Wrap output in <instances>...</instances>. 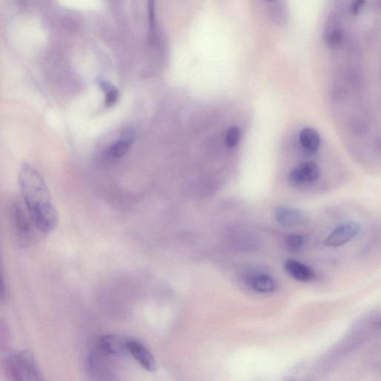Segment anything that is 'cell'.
<instances>
[{
	"mask_svg": "<svg viewBox=\"0 0 381 381\" xmlns=\"http://www.w3.org/2000/svg\"><path fill=\"white\" fill-rule=\"evenodd\" d=\"M18 185L38 232L43 236L52 233L58 224V215L43 175L33 165L24 163L19 170Z\"/></svg>",
	"mask_w": 381,
	"mask_h": 381,
	"instance_id": "cell-1",
	"label": "cell"
},
{
	"mask_svg": "<svg viewBox=\"0 0 381 381\" xmlns=\"http://www.w3.org/2000/svg\"><path fill=\"white\" fill-rule=\"evenodd\" d=\"M3 369L6 377L15 381H41L44 374L37 360L28 350L17 351L3 360Z\"/></svg>",
	"mask_w": 381,
	"mask_h": 381,
	"instance_id": "cell-2",
	"label": "cell"
},
{
	"mask_svg": "<svg viewBox=\"0 0 381 381\" xmlns=\"http://www.w3.org/2000/svg\"><path fill=\"white\" fill-rule=\"evenodd\" d=\"M10 222L19 245L27 247L37 243L39 235L42 234L38 232L24 203L12 204L10 208Z\"/></svg>",
	"mask_w": 381,
	"mask_h": 381,
	"instance_id": "cell-3",
	"label": "cell"
},
{
	"mask_svg": "<svg viewBox=\"0 0 381 381\" xmlns=\"http://www.w3.org/2000/svg\"><path fill=\"white\" fill-rule=\"evenodd\" d=\"M319 176V166L313 162H305L290 170L288 181L290 185L298 187L317 181Z\"/></svg>",
	"mask_w": 381,
	"mask_h": 381,
	"instance_id": "cell-4",
	"label": "cell"
},
{
	"mask_svg": "<svg viewBox=\"0 0 381 381\" xmlns=\"http://www.w3.org/2000/svg\"><path fill=\"white\" fill-rule=\"evenodd\" d=\"M361 230L360 224L349 222L338 226L325 240L328 247H338L343 246L356 238Z\"/></svg>",
	"mask_w": 381,
	"mask_h": 381,
	"instance_id": "cell-5",
	"label": "cell"
},
{
	"mask_svg": "<svg viewBox=\"0 0 381 381\" xmlns=\"http://www.w3.org/2000/svg\"><path fill=\"white\" fill-rule=\"evenodd\" d=\"M98 348L103 354L123 357L130 355L127 339L116 335H107L100 338Z\"/></svg>",
	"mask_w": 381,
	"mask_h": 381,
	"instance_id": "cell-6",
	"label": "cell"
},
{
	"mask_svg": "<svg viewBox=\"0 0 381 381\" xmlns=\"http://www.w3.org/2000/svg\"><path fill=\"white\" fill-rule=\"evenodd\" d=\"M127 348L130 355L145 370L150 373L155 372L157 369V361L144 344L137 339H127Z\"/></svg>",
	"mask_w": 381,
	"mask_h": 381,
	"instance_id": "cell-7",
	"label": "cell"
},
{
	"mask_svg": "<svg viewBox=\"0 0 381 381\" xmlns=\"http://www.w3.org/2000/svg\"><path fill=\"white\" fill-rule=\"evenodd\" d=\"M274 215L278 224L285 227L302 225L308 218L303 210L285 206L276 207Z\"/></svg>",
	"mask_w": 381,
	"mask_h": 381,
	"instance_id": "cell-8",
	"label": "cell"
},
{
	"mask_svg": "<svg viewBox=\"0 0 381 381\" xmlns=\"http://www.w3.org/2000/svg\"><path fill=\"white\" fill-rule=\"evenodd\" d=\"M286 274L300 283H308L314 277L310 267L294 259H287L284 263Z\"/></svg>",
	"mask_w": 381,
	"mask_h": 381,
	"instance_id": "cell-9",
	"label": "cell"
},
{
	"mask_svg": "<svg viewBox=\"0 0 381 381\" xmlns=\"http://www.w3.org/2000/svg\"><path fill=\"white\" fill-rule=\"evenodd\" d=\"M135 139L136 134L133 129L125 130L121 137L110 145L108 150L109 154L116 159L125 157L132 147Z\"/></svg>",
	"mask_w": 381,
	"mask_h": 381,
	"instance_id": "cell-10",
	"label": "cell"
},
{
	"mask_svg": "<svg viewBox=\"0 0 381 381\" xmlns=\"http://www.w3.org/2000/svg\"><path fill=\"white\" fill-rule=\"evenodd\" d=\"M344 34L335 17L329 18L325 30V42L329 48H338L343 42Z\"/></svg>",
	"mask_w": 381,
	"mask_h": 381,
	"instance_id": "cell-11",
	"label": "cell"
},
{
	"mask_svg": "<svg viewBox=\"0 0 381 381\" xmlns=\"http://www.w3.org/2000/svg\"><path fill=\"white\" fill-rule=\"evenodd\" d=\"M299 142L306 152L314 154L319 148V134L313 127H304L299 133Z\"/></svg>",
	"mask_w": 381,
	"mask_h": 381,
	"instance_id": "cell-12",
	"label": "cell"
},
{
	"mask_svg": "<svg viewBox=\"0 0 381 381\" xmlns=\"http://www.w3.org/2000/svg\"><path fill=\"white\" fill-rule=\"evenodd\" d=\"M250 287H251L255 292L270 294L275 292L277 284L272 276L267 274H259L251 278V281H250Z\"/></svg>",
	"mask_w": 381,
	"mask_h": 381,
	"instance_id": "cell-13",
	"label": "cell"
},
{
	"mask_svg": "<svg viewBox=\"0 0 381 381\" xmlns=\"http://www.w3.org/2000/svg\"><path fill=\"white\" fill-rule=\"evenodd\" d=\"M97 85L102 89L105 94V105L107 107L114 106L118 99L119 94L118 89L112 83L106 81L103 78H98Z\"/></svg>",
	"mask_w": 381,
	"mask_h": 381,
	"instance_id": "cell-14",
	"label": "cell"
},
{
	"mask_svg": "<svg viewBox=\"0 0 381 381\" xmlns=\"http://www.w3.org/2000/svg\"><path fill=\"white\" fill-rule=\"evenodd\" d=\"M287 248L292 253H298L305 245V238L303 236L292 234L285 239Z\"/></svg>",
	"mask_w": 381,
	"mask_h": 381,
	"instance_id": "cell-15",
	"label": "cell"
},
{
	"mask_svg": "<svg viewBox=\"0 0 381 381\" xmlns=\"http://www.w3.org/2000/svg\"><path fill=\"white\" fill-rule=\"evenodd\" d=\"M149 22V37L153 42L156 34L155 0H147Z\"/></svg>",
	"mask_w": 381,
	"mask_h": 381,
	"instance_id": "cell-16",
	"label": "cell"
},
{
	"mask_svg": "<svg viewBox=\"0 0 381 381\" xmlns=\"http://www.w3.org/2000/svg\"><path fill=\"white\" fill-rule=\"evenodd\" d=\"M240 137H242V132L237 126H233L230 127L227 132L225 137V143L227 147L234 148L240 142Z\"/></svg>",
	"mask_w": 381,
	"mask_h": 381,
	"instance_id": "cell-17",
	"label": "cell"
},
{
	"mask_svg": "<svg viewBox=\"0 0 381 381\" xmlns=\"http://www.w3.org/2000/svg\"><path fill=\"white\" fill-rule=\"evenodd\" d=\"M365 4V0H354L352 4V12L354 15H357L362 10Z\"/></svg>",
	"mask_w": 381,
	"mask_h": 381,
	"instance_id": "cell-18",
	"label": "cell"
},
{
	"mask_svg": "<svg viewBox=\"0 0 381 381\" xmlns=\"http://www.w3.org/2000/svg\"><path fill=\"white\" fill-rule=\"evenodd\" d=\"M3 288H4V285H3V279L1 276H0V296H1L3 293Z\"/></svg>",
	"mask_w": 381,
	"mask_h": 381,
	"instance_id": "cell-19",
	"label": "cell"
},
{
	"mask_svg": "<svg viewBox=\"0 0 381 381\" xmlns=\"http://www.w3.org/2000/svg\"><path fill=\"white\" fill-rule=\"evenodd\" d=\"M268 1L273 2L275 1V0H268Z\"/></svg>",
	"mask_w": 381,
	"mask_h": 381,
	"instance_id": "cell-20",
	"label": "cell"
}]
</instances>
